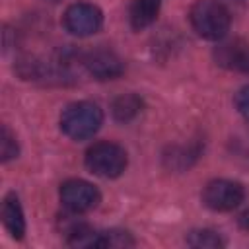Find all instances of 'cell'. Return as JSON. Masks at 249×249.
I'll return each instance as SVG.
<instances>
[{"label":"cell","mask_w":249,"mask_h":249,"mask_svg":"<svg viewBox=\"0 0 249 249\" xmlns=\"http://www.w3.org/2000/svg\"><path fill=\"white\" fill-rule=\"evenodd\" d=\"M189 19L196 35L208 41H220L230 31V12L224 4L216 0H198L189 12Z\"/></svg>","instance_id":"obj_1"},{"label":"cell","mask_w":249,"mask_h":249,"mask_svg":"<svg viewBox=\"0 0 249 249\" xmlns=\"http://www.w3.org/2000/svg\"><path fill=\"white\" fill-rule=\"evenodd\" d=\"M103 123V113L99 105L91 101H76L70 103L60 115V128L72 140H88L91 138Z\"/></svg>","instance_id":"obj_2"},{"label":"cell","mask_w":249,"mask_h":249,"mask_svg":"<svg viewBox=\"0 0 249 249\" xmlns=\"http://www.w3.org/2000/svg\"><path fill=\"white\" fill-rule=\"evenodd\" d=\"M126 152L115 142H95L86 152V167L103 179L119 177L126 167Z\"/></svg>","instance_id":"obj_3"},{"label":"cell","mask_w":249,"mask_h":249,"mask_svg":"<svg viewBox=\"0 0 249 249\" xmlns=\"http://www.w3.org/2000/svg\"><path fill=\"white\" fill-rule=\"evenodd\" d=\"M245 198V191L237 181L214 179L202 191V202L216 212H230L237 208Z\"/></svg>","instance_id":"obj_4"},{"label":"cell","mask_w":249,"mask_h":249,"mask_svg":"<svg viewBox=\"0 0 249 249\" xmlns=\"http://www.w3.org/2000/svg\"><path fill=\"white\" fill-rule=\"evenodd\" d=\"M101 200V193L95 185L84 179H68L60 185V202L74 214L93 210Z\"/></svg>","instance_id":"obj_5"},{"label":"cell","mask_w":249,"mask_h":249,"mask_svg":"<svg viewBox=\"0 0 249 249\" xmlns=\"http://www.w3.org/2000/svg\"><path fill=\"white\" fill-rule=\"evenodd\" d=\"M62 23L68 33L78 35V37H88L101 29L103 14L95 4L78 2V4L68 6V10L64 12V18H62Z\"/></svg>","instance_id":"obj_6"},{"label":"cell","mask_w":249,"mask_h":249,"mask_svg":"<svg viewBox=\"0 0 249 249\" xmlns=\"http://www.w3.org/2000/svg\"><path fill=\"white\" fill-rule=\"evenodd\" d=\"M84 66L97 80H113L124 72V64L121 56L109 49H93L84 54Z\"/></svg>","instance_id":"obj_7"},{"label":"cell","mask_w":249,"mask_h":249,"mask_svg":"<svg viewBox=\"0 0 249 249\" xmlns=\"http://www.w3.org/2000/svg\"><path fill=\"white\" fill-rule=\"evenodd\" d=\"M216 60L220 66L249 74V47L241 41H231L216 49Z\"/></svg>","instance_id":"obj_8"},{"label":"cell","mask_w":249,"mask_h":249,"mask_svg":"<svg viewBox=\"0 0 249 249\" xmlns=\"http://www.w3.org/2000/svg\"><path fill=\"white\" fill-rule=\"evenodd\" d=\"M2 222L14 239H21L25 233V218L16 193H8L2 202Z\"/></svg>","instance_id":"obj_9"},{"label":"cell","mask_w":249,"mask_h":249,"mask_svg":"<svg viewBox=\"0 0 249 249\" xmlns=\"http://www.w3.org/2000/svg\"><path fill=\"white\" fill-rule=\"evenodd\" d=\"M161 0H134L128 10V19L132 29L140 31L148 25H152L160 14Z\"/></svg>","instance_id":"obj_10"},{"label":"cell","mask_w":249,"mask_h":249,"mask_svg":"<svg viewBox=\"0 0 249 249\" xmlns=\"http://www.w3.org/2000/svg\"><path fill=\"white\" fill-rule=\"evenodd\" d=\"M111 111L119 123H128L142 111V99L136 93H123L113 101Z\"/></svg>","instance_id":"obj_11"},{"label":"cell","mask_w":249,"mask_h":249,"mask_svg":"<svg viewBox=\"0 0 249 249\" xmlns=\"http://www.w3.org/2000/svg\"><path fill=\"white\" fill-rule=\"evenodd\" d=\"M68 245H72V247H103L101 231H95L86 224H74L68 231Z\"/></svg>","instance_id":"obj_12"},{"label":"cell","mask_w":249,"mask_h":249,"mask_svg":"<svg viewBox=\"0 0 249 249\" xmlns=\"http://www.w3.org/2000/svg\"><path fill=\"white\" fill-rule=\"evenodd\" d=\"M187 245L191 247H196V249H218V247H224L226 241L222 239V235L214 230H193L189 235H187Z\"/></svg>","instance_id":"obj_13"},{"label":"cell","mask_w":249,"mask_h":249,"mask_svg":"<svg viewBox=\"0 0 249 249\" xmlns=\"http://www.w3.org/2000/svg\"><path fill=\"white\" fill-rule=\"evenodd\" d=\"M101 239H103V247H132L134 245V239L130 237V233L123 230L101 231Z\"/></svg>","instance_id":"obj_14"},{"label":"cell","mask_w":249,"mask_h":249,"mask_svg":"<svg viewBox=\"0 0 249 249\" xmlns=\"http://www.w3.org/2000/svg\"><path fill=\"white\" fill-rule=\"evenodd\" d=\"M0 154H2V161H10L14 158H18V142L16 136L10 132V128L4 124L2 126V146H0Z\"/></svg>","instance_id":"obj_15"},{"label":"cell","mask_w":249,"mask_h":249,"mask_svg":"<svg viewBox=\"0 0 249 249\" xmlns=\"http://www.w3.org/2000/svg\"><path fill=\"white\" fill-rule=\"evenodd\" d=\"M235 107H237V111L249 121V86L241 88V89L235 93Z\"/></svg>","instance_id":"obj_16"},{"label":"cell","mask_w":249,"mask_h":249,"mask_svg":"<svg viewBox=\"0 0 249 249\" xmlns=\"http://www.w3.org/2000/svg\"><path fill=\"white\" fill-rule=\"evenodd\" d=\"M239 226L249 231V210H245V212L239 216Z\"/></svg>","instance_id":"obj_17"},{"label":"cell","mask_w":249,"mask_h":249,"mask_svg":"<svg viewBox=\"0 0 249 249\" xmlns=\"http://www.w3.org/2000/svg\"><path fill=\"white\" fill-rule=\"evenodd\" d=\"M49 2H58V0H49Z\"/></svg>","instance_id":"obj_18"}]
</instances>
